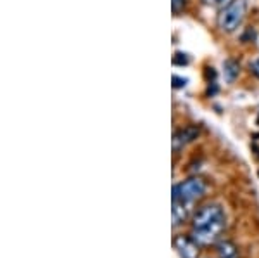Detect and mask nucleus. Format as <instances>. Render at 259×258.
<instances>
[{
  "label": "nucleus",
  "mask_w": 259,
  "mask_h": 258,
  "mask_svg": "<svg viewBox=\"0 0 259 258\" xmlns=\"http://www.w3.org/2000/svg\"><path fill=\"white\" fill-rule=\"evenodd\" d=\"M247 12V0H232L227 7L220 11L218 14V28L225 33H232L242 24Z\"/></svg>",
  "instance_id": "nucleus-1"
},
{
  "label": "nucleus",
  "mask_w": 259,
  "mask_h": 258,
  "mask_svg": "<svg viewBox=\"0 0 259 258\" xmlns=\"http://www.w3.org/2000/svg\"><path fill=\"white\" fill-rule=\"evenodd\" d=\"M204 193H206V182L199 177H192L189 180L173 187V199H180V201L192 205L199 198H202Z\"/></svg>",
  "instance_id": "nucleus-2"
},
{
  "label": "nucleus",
  "mask_w": 259,
  "mask_h": 258,
  "mask_svg": "<svg viewBox=\"0 0 259 258\" xmlns=\"http://www.w3.org/2000/svg\"><path fill=\"white\" fill-rule=\"evenodd\" d=\"M221 220H225L223 208L220 205H206L194 215V229L211 226V224L221 222Z\"/></svg>",
  "instance_id": "nucleus-3"
},
{
  "label": "nucleus",
  "mask_w": 259,
  "mask_h": 258,
  "mask_svg": "<svg viewBox=\"0 0 259 258\" xmlns=\"http://www.w3.org/2000/svg\"><path fill=\"white\" fill-rule=\"evenodd\" d=\"M223 229H225V220L211 224V226H206V227L194 229V231H192V239L197 244H211L218 239L220 232L223 231Z\"/></svg>",
  "instance_id": "nucleus-4"
},
{
  "label": "nucleus",
  "mask_w": 259,
  "mask_h": 258,
  "mask_svg": "<svg viewBox=\"0 0 259 258\" xmlns=\"http://www.w3.org/2000/svg\"><path fill=\"white\" fill-rule=\"evenodd\" d=\"M199 132H200L199 127H195V125H190V127H185V128H182V130H178L177 134L173 135V149L178 151V149L185 148L187 144L194 142L199 137Z\"/></svg>",
  "instance_id": "nucleus-5"
},
{
  "label": "nucleus",
  "mask_w": 259,
  "mask_h": 258,
  "mask_svg": "<svg viewBox=\"0 0 259 258\" xmlns=\"http://www.w3.org/2000/svg\"><path fill=\"white\" fill-rule=\"evenodd\" d=\"M175 248H177L178 255L182 258H197L199 248L194 239L183 238V236L182 238H177V241H175Z\"/></svg>",
  "instance_id": "nucleus-6"
},
{
  "label": "nucleus",
  "mask_w": 259,
  "mask_h": 258,
  "mask_svg": "<svg viewBox=\"0 0 259 258\" xmlns=\"http://www.w3.org/2000/svg\"><path fill=\"white\" fill-rule=\"evenodd\" d=\"M189 203L185 201H180V199H173V210H171V217H173V226H178L182 224L183 220L189 217V211H190Z\"/></svg>",
  "instance_id": "nucleus-7"
},
{
  "label": "nucleus",
  "mask_w": 259,
  "mask_h": 258,
  "mask_svg": "<svg viewBox=\"0 0 259 258\" xmlns=\"http://www.w3.org/2000/svg\"><path fill=\"white\" fill-rule=\"evenodd\" d=\"M218 255L220 258H237V248L230 241H223L218 244Z\"/></svg>",
  "instance_id": "nucleus-8"
},
{
  "label": "nucleus",
  "mask_w": 259,
  "mask_h": 258,
  "mask_svg": "<svg viewBox=\"0 0 259 258\" xmlns=\"http://www.w3.org/2000/svg\"><path fill=\"white\" fill-rule=\"evenodd\" d=\"M225 68V77H227L228 82H233L235 80V77L239 75V62L233 61V59H227L223 64Z\"/></svg>",
  "instance_id": "nucleus-9"
},
{
  "label": "nucleus",
  "mask_w": 259,
  "mask_h": 258,
  "mask_svg": "<svg viewBox=\"0 0 259 258\" xmlns=\"http://www.w3.org/2000/svg\"><path fill=\"white\" fill-rule=\"evenodd\" d=\"M232 2V0H202L204 6H209V7H214V9H223V7H227L228 4Z\"/></svg>",
  "instance_id": "nucleus-10"
},
{
  "label": "nucleus",
  "mask_w": 259,
  "mask_h": 258,
  "mask_svg": "<svg viewBox=\"0 0 259 258\" xmlns=\"http://www.w3.org/2000/svg\"><path fill=\"white\" fill-rule=\"evenodd\" d=\"M173 62L175 64H189V57H187V54L178 52V54H175Z\"/></svg>",
  "instance_id": "nucleus-11"
},
{
  "label": "nucleus",
  "mask_w": 259,
  "mask_h": 258,
  "mask_svg": "<svg viewBox=\"0 0 259 258\" xmlns=\"http://www.w3.org/2000/svg\"><path fill=\"white\" fill-rule=\"evenodd\" d=\"M185 4H187V0H171V6H173L175 14H178V12L183 9V7H185Z\"/></svg>",
  "instance_id": "nucleus-12"
},
{
  "label": "nucleus",
  "mask_w": 259,
  "mask_h": 258,
  "mask_svg": "<svg viewBox=\"0 0 259 258\" xmlns=\"http://www.w3.org/2000/svg\"><path fill=\"white\" fill-rule=\"evenodd\" d=\"M250 71H252V73L259 78V57H257V59H254L252 62H250Z\"/></svg>",
  "instance_id": "nucleus-13"
},
{
  "label": "nucleus",
  "mask_w": 259,
  "mask_h": 258,
  "mask_svg": "<svg viewBox=\"0 0 259 258\" xmlns=\"http://www.w3.org/2000/svg\"><path fill=\"white\" fill-rule=\"evenodd\" d=\"M185 83H187V78H180V77H177V75L173 77V85L175 87H185Z\"/></svg>",
  "instance_id": "nucleus-14"
}]
</instances>
